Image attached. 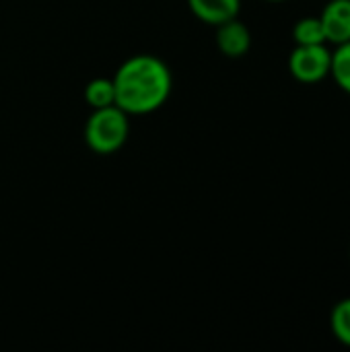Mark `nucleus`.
Masks as SVG:
<instances>
[{
	"label": "nucleus",
	"instance_id": "10",
	"mask_svg": "<svg viewBox=\"0 0 350 352\" xmlns=\"http://www.w3.org/2000/svg\"><path fill=\"white\" fill-rule=\"evenodd\" d=\"M330 328L334 338L350 349V297L334 305L330 314Z\"/></svg>",
	"mask_w": 350,
	"mask_h": 352
},
{
	"label": "nucleus",
	"instance_id": "6",
	"mask_svg": "<svg viewBox=\"0 0 350 352\" xmlns=\"http://www.w3.org/2000/svg\"><path fill=\"white\" fill-rule=\"evenodd\" d=\"M188 6L198 21L217 27L239 16L241 0H188Z\"/></svg>",
	"mask_w": 350,
	"mask_h": 352
},
{
	"label": "nucleus",
	"instance_id": "11",
	"mask_svg": "<svg viewBox=\"0 0 350 352\" xmlns=\"http://www.w3.org/2000/svg\"><path fill=\"white\" fill-rule=\"evenodd\" d=\"M266 2H285V0H266Z\"/></svg>",
	"mask_w": 350,
	"mask_h": 352
},
{
	"label": "nucleus",
	"instance_id": "5",
	"mask_svg": "<svg viewBox=\"0 0 350 352\" xmlns=\"http://www.w3.org/2000/svg\"><path fill=\"white\" fill-rule=\"evenodd\" d=\"M326 41L340 45L350 41V0H330L320 14Z\"/></svg>",
	"mask_w": 350,
	"mask_h": 352
},
{
	"label": "nucleus",
	"instance_id": "9",
	"mask_svg": "<svg viewBox=\"0 0 350 352\" xmlns=\"http://www.w3.org/2000/svg\"><path fill=\"white\" fill-rule=\"evenodd\" d=\"M330 76L344 93L350 95V41L336 45V50L332 52Z\"/></svg>",
	"mask_w": 350,
	"mask_h": 352
},
{
	"label": "nucleus",
	"instance_id": "3",
	"mask_svg": "<svg viewBox=\"0 0 350 352\" xmlns=\"http://www.w3.org/2000/svg\"><path fill=\"white\" fill-rule=\"evenodd\" d=\"M330 66L332 52L326 47V43L297 45L289 56V70L293 78L303 85H316L330 76Z\"/></svg>",
	"mask_w": 350,
	"mask_h": 352
},
{
	"label": "nucleus",
	"instance_id": "1",
	"mask_svg": "<svg viewBox=\"0 0 350 352\" xmlns=\"http://www.w3.org/2000/svg\"><path fill=\"white\" fill-rule=\"evenodd\" d=\"M116 105L128 116H146L161 109L173 89L169 66L153 54H136L124 60L111 76Z\"/></svg>",
	"mask_w": 350,
	"mask_h": 352
},
{
	"label": "nucleus",
	"instance_id": "4",
	"mask_svg": "<svg viewBox=\"0 0 350 352\" xmlns=\"http://www.w3.org/2000/svg\"><path fill=\"white\" fill-rule=\"evenodd\" d=\"M217 47L227 58H243L252 47V31L237 16L217 25Z\"/></svg>",
	"mask_w": 350,
	"mask_h": 352
},
{
	"label": "nucleus",
	"instance_id": "2",
	"mask_svg": "<svg viewBox=\"0 0 350 352\" xmlns=\"http://www.w3.org/2000/svg\"><path fill=\"white\" fill-rule=\"evenodd\" d=\"M130 136V116L118 105L93 109L85 122V142L95 155L118 153Z\"/></svg>",
	"mask_w": 350,
	"mask_h": 352
},
{
	"label": "nucleus",
	"instance_id": "7",
	"mask_svg": "<svg viewBox=\"0 0 350 352\" xmlns=\"http://www.w3.org/2000/svg\"><path fill=\"white\" fill-rule=\"evenodd\" d=\"M85 101L91 109H101V107H109L116 105V89H113V80L99 76L87 82L85 87Z\"/></svg>",
	"mask_w": 350,
	"mask_h": 352
},
{
	"label": "nucleus",
	"instance_id": "8",
	"mask_svg": "<svg viewBox=\"0 0 350 352\" xmlns=\"http://www.w3.org/2000/svg\"><path fill=\"white\" fill-rule=\"evenodd\" d=\"M293 39L297 45H314V43H326L324 27L320 16H303L293 27Z\"/></svg>",
	"mask_w": 350,
	"mask_h": 352
}]
</instances>
